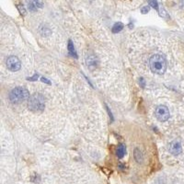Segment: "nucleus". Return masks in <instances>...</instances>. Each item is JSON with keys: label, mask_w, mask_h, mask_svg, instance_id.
<instances>
[{"label": "nucleus", "mask_w": 184, "mask_h": 184, "mask_svg": "<svg viewBox=\"0 0 184 184\" xmlns=\"http://www.w3.org/2000/svg\"><path fill=\"white\" fill-rule=\"evenodd\" d=\"M135 159L138 162V163H142L143 162V159H144V157H143V154L142 152L138 148H136L135 149Z\"/></svg>", "instance_id": "1a4fd4ad"}, {"label": "nucleus", "mask_w": 184, "mask_h": 184, "mask_svg": "<svg viewBox=\"0 0 184 184\" xmlns=\"http://www.w3.org/2000/svg\"><path fill=\"white\" fill-rule=\"evenodd\" d=\"M19 7H20L19 8H20V13H21V14H22V13H23V14H25L26 12H25V9H24V7H23V6H21V5H20Z\"/></svg>", "instance_id": "2eb2a0df"}, {"label": "nucleus", "mask_w": 184, "mask_h": 184, "mask_svg": "<svg viewBox=\"0 0 184 184\" xmlns=\"http://www.w3.org/2000/svg\"><path fill=\"white\" fill-rule=\"evenodd\" d=\"M141 11H142V13H144V14L147 13V12L149 11V7H144Z\"/></svg>", "instance_id": "ddd939ff"}, {"label": "nucleus", "mask_w": 184, "mask_h": 184, "mask_svg": "<svg viewBox=\"0 0 184 184\" xmlns=\"http://www.w3.org/2000/svg\"><path fill=\"white\" fill-rule=\"evenodd\" d=\"M29 108L32 111H42L45 108V98L41 93H35L29 98Z\"/></svg>", "instance_id": "f03ea898"}, {"label": "nucleus", "mask_w": 184, "mask_h": 184, "mask_svg": "<svg viewBox=\"0 0 184 184\" xmlns=\"http://www.w3.org/2000/svg\"><path fill=\"white\" fill-rule=\"evenodd\" d=\"M139 83H140V84H141V87L142 88H145V80H144V78H140V80H139Z\"/></svg>", "instance_id": "4468645a"}, {"label": "nucleus", "mask_w": 184, "mask_h": 184, "mask_svg": "<svg viewBox=\"0 0 184 184\" xmlns=\"http://www.w3.org/2000/svg\"><path fill=\"white\" fill-rule=\"evenodd\" d=\"M123 29V24L121 23V22H117V23H115V24L113 25V27H112V31L116 33V32L121 31Z\"/></svg>", "instance_id": "9b49d317"}, {"label": "nucleus", "mask_w": 184, "mask_h": 184, "mask_svg": "<svg viewBox=\"0 0 184 184\" xmlns=\"http://www.w3.org/2000/svg\"><path fill=\"white\" fill-rule=\"evenodd\" d=\"M125 152H126V148H125V145L121 144L119 145L118 148H117V151H116V154H117V157L119 158H122L124 155H125Z\"/></svg>", "instance_id": "6e6552de"}, {"label": "nucleus", "mask_w": 184, "mask_h": 184, "mask_svg": "<svg viewBox=\"0 0 184 184\" xmlns=\"http://www.w3.org/2000/svg\"><path fill=\"white\" fill-rule=\"evenodd\" d=\"M157 119L159 122H166L170 118V111L168 107H166L165 105H159L157 107L156 111H155Z\"/></svg>", "instance_id": "20e7f679"}, {"label": "nucleus", "mask_w": 184, "mask_h": 184, "mask_svg": "<svg viewBox=\"0 0 184 184\" xmlns=\"http://www.w3.org/2000/svg\"><path fill=\"white\" fill-rule=\"evenodd\" d=\"M149 65L152 72L162 75L167 70V61L161 55H154L149 59Z\"/></svg>", "instance_id": "f257e3e1"}, {"label": "nucleus", "mask_w": 184, "mask_h": 184, "mask_svg": "<svg viewBox=\"0 0 184 184\" xmlns=\"http://www.w3.org/2000/svg\"><path fill=\"white\" fill-rule=\"evenodd\" d=\"M7 66L10 71L16 72L20 69V61L17 56H9L7 60Z\"/></svg>", "instance_id": "39448f33"}, {"label": "nucleus", "mask_w": 184, "mask_h": 184, "mask_svg": "<svg viewBox=\"0 0 184 184\" xmlns=\"http://www.w3.org/2000/svg\"><path fill=\"white\" fill-rule=\"evenodd\" d=\"M86 63H87L88 67H89L90 70H94V69H96L98 66V58H97L94 55H89V56L87 57Z\"/></svg>", "instance_id": "0eeeda50"}, {"label": "nucleus", "mask_w": 184, "mask_h": 184, "mask_svg": "<svg viewBox=\"0 0 184 184\" xmlns=\"http://www.w3.org/2000/svg\"><path fill=\"white\" fill-rule=\"evenodd\" d=\"M169 150H170V152L172 154V155H179L182 151V145H181V143L179 140H173L170 145H169Z\"/></svg>", "instance_id": "423d86ee"}, {"label": "nucleus", "mask_w": 184, "mask_h": 184, "mask_svg": "<svg viewBox=\"0 0 184 184\" xmlns=\"http://www.w3.org/2000/svg\"><path fill=\"white\" fill-rule=\"evenodd\" d=\"M149 5L150 6H152L154 8H156V9H158V8H157V2H156V1H150L149 2Z\"/></svg>", "instance_id": "f8f14e48"}, {"label": "nucleus", "mask_w": 184, "mask_h": 184, "mask_svg": "<svg viewBox=\"0 0 184 184\" xmlns=\"http://www.w3.org/2000/svg\"><path fill=\"white\" fill-rule=\"evenodd\" d=\"M29 91L24 88H16L11 90L9 93V99L13 103H20L21 101H25L26 99L30 98Z\"/></svg>", "instance_id": "7ed1b4c3"}, {"label": "nucleus", "mask_w": 184, "mask_h": 184, "mask_svg": "<svg viewBox=\"0 0 184 184\" xmlns=\"http://www.w3.org/2000/svg\"><path fill=\"white\" fill-rule=\"evenodd\" d=\"M68 51H69L70 55H72V56L77 58V55H76V50H75V47H74V44H73L72 41H69V42H68Z\"/></svg>", "instance_id": "9d476101"}]
</instances>
